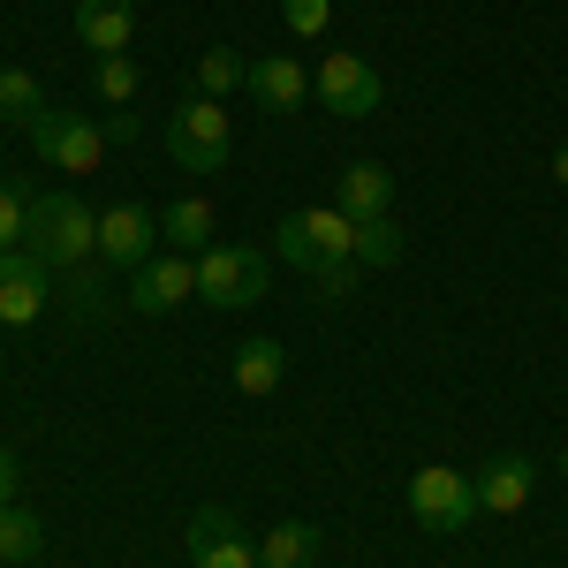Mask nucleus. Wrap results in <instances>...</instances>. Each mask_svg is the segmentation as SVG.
Masks as SVG:
<instances>
[{
    "label": "nucleus",
    "instance_id": "obj_4",
    "mask_svg": "<svg viewBox=\"0 0 568 568\" xmlns=\"http://www.w3.org/2000/svg\"><path fill=\"white\" fill-rule=\"evenodd\" d=\"M409 516H417V530L455 538V530L478 516V485L463 478V470H447V463H425V470L409 478Z\"/></svg>",
    "mask_w": 568,
    "mask_h": 568
},
{
    "label": "nucleus",
    "instance_id": "obj_21",
    "mask_svg": "<svg viewBox=\"0 0 568 568\" xmlns=\"http://www.w3.org/2000/svg\"><path fill=\"white\" fill-rule=\"evenodd\" d=\"M45 546V524L31 508H0V561H31Z\"/></svg>",
    "mask_w": 568,
    "mask_h": 568
},
{
    "label": "nucleus",
    "instance_id": "obj_22",
    "mask_svg": "<svg viewBox=\"0 0 568 568\" xmlns=\"http://www.w3.org/2000/svg\"><path fill=\"white\" fill-rule=\"evenodd\" d=\"M402 258V227L394 220H356V265H394Z\"/></svg>",
    "mask_w": 568,
    "mask_h": 568
},
{
    "label": "nucleus",
    "instance_id": "obj_29",
    "mask_svg": "<svg viewBox=\"0 0 568 568\" xmlns=\"http://www.w3.org/2000/svg\"><path fill=\"white\" fill-rule=\"evenodd\" d=\"M0 508H16V455L0 447Z\"/></svg>",
    "mask_w": 568,
    "mask_h": 568
},
{
    "label": "nucleus",
    "instance_id": "obj_5",
    "mask_svg": "<svg viewBox=\"0 0 568 568\" xmlns=\"http://www.w3.org/2000/svg\"><path fill=\"white\" fill-rule=\"evenodd\" d=\"M23 136H31V152H39L45 168H69V175H91V168H99V152H106V130L84 122L77 106H45Z\"/></svg>",
    "mask_w": 568,
    "mask_h": 568
},
{
    "label": "nucleus",
    "instance_id": "obj_19",
    "mask_svg": "<svg viewBox=\"0 0 568 568\" xmlns=\"http://www.w3.org/2000/svg\"><path fill=\"white\" fill-rule=\"evenodd\" d=\"M39 114H45L39 77H23V69H0V122H8V130H31Z\"/></svg>",
    "mask_w": 568,
    "mask_h": 568
},
{
    "label": "nucleus",
    "instance_id": "obj_3",
    "mask_svg": "<svg viewBox=\"0 0 568 568\" xmlns=\"http://www.w3.org/2000/svg\"><path fill=\"white\" fill-rule=\"evenodd\" d=\"M168 160H175L182 175H213V168H227V106H220V99H190V106H175V122H168Z\"/></svg>",
    "mask_w": 568,
    "mask_h": 568
},
{
    "label": "nucleus",
    "instance_id": "obj_8",
    "mask_svg": "<svg viewBox=\"0 0 568 568\" xmlns=\"http://www.w3.org/2000/svg\"><path fill=\"white\" fill-rule=\"evenodd\" d=\"M190 296H197V258H190V251H152V258L130 273V304L144 311V318L190 304Z\"/></svg>",
    "mask_w": 568,
    "mask_h": 568
},
{
    "label": "nucleus",
    "instance_id": "obj_31",
    "mask_svg": "<svg viewBox=\"0 0 568 568\" xmlns=\"http://www.w3.org/2000/svg\"><path fill=\"white\" fill-rule=\"evenodd\" d=\"M561 470H568V447H561Z\"/></svg>",
    "mask_w": 568,
    "mask_h": 568
},
{
    "label": "nucleus",
    "instance_id": "obj_1",
    "mask_svg": "<svg viewBox=\"0 0 568 568\" xmlns=\"http://www.w3.org/2000/svg\"><path fill=\"white\" fill-rule=\"evenodd\" d=\"M23 251L53 273H77V265L99 258V213H84V197L53 190V197H31V227H23Z\"/></svg>",
    "mask_w": 568,
    "mask_h": 568
},
{
    "label": "nucleus",
    "instance_id": "obj_26",
    "mask_svg": "<svg viewBox=\"0 0 568 568\" xmlns=\"http://www.w3.org/2000/svg\"><path fill=\"white\" fill-rule=\"evenodd\" d=\"M23 227H31V197L0 190V251H23Z\"/></svg>",
    "mask_w": 568,
    "mask_h": 568
},
{
    "label": "nucleus",
    "instance_id": "obj_11",
    "mask_svg": "<svg viewBox=\"0 0 568 568\" xmlns=\"http://www.w3.org/2000/svg\"><path fill=\"white\" fill-rule=\"evenodd\" d=\"M152 243H160V213H144V205H114V213H99V258L106 265H144L152 258Z\"/></svg>",
    "mask_w": 568,
    "mask_h": 568
},
{
    "label": "nucleus",
    "instance_id": "obj_7",
    "mask_svg": "<svg viewBox=\"0 0 568 568\" xmlns=\"http://www.w3.org/2000/svg\"><path fill=\"white\" fill-rule=\"evenodd\" d=\"M311 91H318L334 114H349V122H364V114H379V106H387V77H379L364 53H326V61H318V77H311Z\"/></svg>",
    "mask_w": 568,
    "mask_h": 568
},
{
    "label": "nucleus",
    "instance_id": "obj_12",
    "mask_svg": "<svg viewBox=\"0 0 568 568\" xmlns=\"http://www.w3.org/2000/svg\"><path fill=\"white\" fill-rule=\"evenodd\" d=\"M470 485H478V516H516V508H530V493H538V463L530 455H493Z\"/></svg>",
    "mask_w": 568,
    "mask_h": 568
},
{
    "label": "nucleus",
    "instance_id": "obj_17",
    "mask_svg": "<svg viewBox=\"0 0 568 568\" xmlns=\"http://www.w3.org/2000/svg\"><path fill=\"white\" fill-rule=\"evenodd\" d=\"M281 372H288V349H281V342H243V349H235V387L243 394H273Z\"/></svg>",
    "mask_w": 568,
    "mask_h": 568
},
{
    "label": "nucleus",
    "instance_id": "obj_9",
    "mask_svg": "<svg viewBox=\"0 0 568 568\" xmlns=\"http://www.w3.org/2000/svg\"><path fill=\"white\" fill-rule=\"evenodd\" d=\"M190 561L197 568H258V538L235 524L227 508H197L190 516Z\"/></svg>",
    "mask_w": 568,
    "mask_h": 568
},
{
    "label": "nucleus",
    "instance_id": "obj_25",
    "mask_svg": "<svg viewBox=\"0 0 568 568\" xmlns=\"http://www.w3.org/2000/svg\"><path fill=\"white\" fill-rule=\"evenodd\" d=\"M136 84H144V77H136L130 53H106V61H99V99H114V106H122V99H136Z\"/></svg>",
    "mask_w": 568,
    "mask_h": 568
},
{
    "label": "nucleus",
    "instance_id": "obj_27",
    "mask_svg": "<svg viewBox=\"0 0 568 568\" xmlns=\"http://www.w3.org/2000/svg\"><path fill=\"white\" fill-rule=\"evenodd\" d=\"M356 273H364L356 258H334V265H318L311 281H318V296H349V288H356Z\"/></svg>",
    "mask_w": 568,
    "mask_h": 568
},
{
    "label": "nucleus",
    "instance_id": "obj_6",
    "mask_svg": "<svg viewBox=\"0 0 568 568\" xmlns=\"http://www.w3.org/2000/svg\"><path fill=\"white\" fill-rule=\"evenodd\" d=\"M197 296L220 311H243L265 296V251L251 243H213L205 258H197Z\"/></svg>",
    "mask_w": 568,
    "mask_h": 568
},
{
    "label": "nucleus",
    "instance_id": "obj_14",
    "mask_svg": "<svg viewBox=\"0 0 568 568\" xmlns=\"http://www.w3.org/2000/svg\"><path fill=\"white\" fill-rule=\"evenodd\" d=\"M77 39L106 61V53H130L136 39V0H77Z\"/></svg>",
    "mask_w": 568,
    "mask_h": 568
},
{
    "label": "nucleus",
    "instance_id": "obj_18",
    "mask_svg": "<svg viewBox=\"0 0 568 568\" xmlns=\"http://www.w3.org/2000/svg\"><path fill=\"white\" fill-rule=\"evenodd\" d=\"M311 554H318V530L311 524H273L258 538V568H311Z\"/></svg>",
    "mask_w": 568,
    "mask_h": 568
},
{
    "label": "nucleus",
    "instance_id": "obj_20",
    "mask_svg": "<svg viewBox=\"0 0 568 568\" xmlns=\"http://www.w3.org/2000/svg\"><path fill=\"white\" fill-rule=\"evenodd\" d=\"M243 77H251V61H243L235 45H205V61H197V99H227Z\"/></svg>",
    "mask_w": 568,
    "mask_h": 568
},
{
    "label": "nucleus",
    "instance_id": "obj_24",
    "mask_svg": "<svg viewBox=\"0 0 568 568\" xmlns=\"http://www.w3.org/2000/svg\"><path fill=\"white\" fill-rule=\"evenodd\" d=\"M281 23H288L296 39H326V23H334V0H281Z\"/></svg>",
    "mask_w": 568,
    "mask_h": 568
},
{
    "label": "nucleus",
    "instance_id": "obj_13",
    "mask_svg": "<svg viewBox=\"0 0 568 568\" xmlns=\"http://www.w3.org/2000/svg\"><path fill=\"white\" fill-rule=\"evenodd\" d=\"M243 91L258 99L265 114H296V106L311 99V69H304V61H288V53H265V61H251Z\"/></svg>",
    "mask_w": 568,
    "mask_h": 568
},
{
    "label": "nucleus",
    "instance_id": "obj_30",
    "mask_svg": "<svg viewBox=\"0 0 568 568\" xmlns=\"http://www.w3.org/2000/svg\"><path fill=\"white\" fill-rule=\"evenodd\" d=\"M554 175H561V190H568V144H561V152H554Z\"/></svg>",
    "mask_w": 568,
    "mask_h": 568
},
{
    "label": "nucleus",
    "instance_id": "obj_2",
    "mask_svg": "<svg viewBox=\"0 0 568 568\" xmlns=\"http://www.w3.org/2000/svg\"><path fill=\"white\" fill-rule=\"evenodd\" d=\"M273 251L288 265H304V273H318L334 258H356V220L342 205H304V213H288L273 227Z\"/></svg>",
    "mask_w": 568,
    "mask_h": 568
},
{
    "label": "nucleus",
    "instance_id": "obj_23",
    "mask_svg": "<svg viewBox=\"0 0 568 568\" xmlns=\"http://www.w3.org/2000/svg\"><path fill=\"white\" fill-rule=\"evenodd\" d=\"M53 296L77 311V318H91V311L106 304V296H99V273H91V265H77V273H53Z\"/></svg>",
    "mask_w": 568,
    "mask_h": 568
},
{
    "label": "nucleus",
    "instance_id": "obj_10",
    "mask_svg": "<svg viewBox=\"0 0 568 568\" xmlns=\"http://www.w3.org/2000/svg\"><path fill=\"white\" fill-rule=\"evenodd\" d=\"M53 304V265H39L31 251H0V326H31Z\"/></svg>",
    "mask_w": 568,
    "mask_h": 568
},
{
    "label": "nucleus",
    "instance_id": "obj_28",
    "mask_svg": "<svg viewBox=\"0 0 568 568\" xmlns=\"http://www.w3.org/2000/svg\"><path fill=\"white\" fill-rule=\"evenodd\" d=\"M99 130H106V144H130V136H136V114H130V106H114Z\"/></svg>",
    "mask_w": 568,
    "mask_h": 568
},
{
    "label": "nucleus",
    "instance_id": "obj_15",
    "mask_svg": "<svg viewBox=\"0 0 568 568\" xmlns=\"http://www.w3.org/2000/svg\"><path fill=\"white\" fill-rule=\"evenodd\" d=\"M334 205L349 220H387L394 205V175L379 168V160H356V168H342V190H334Z\"/></svg>",
    "mask_w": 568,
    "mask_h": 568
},
{
    "label": "nucleus",
    "instance_id": "obj_16",
    "mask_svg": "<svg viewBox=\"0 0 568 568\" xmlns=\"http://www.w3.org/2000/svg\"><path fill=\"white\" fill-rule=\"evenodd\" d=\"M160 235H168L175 251H190V258H205V251H213V205H205V197H175V205L160 213Z\"/></svg>",
    "mask_w": 568,
    "mask_h": 568
}]
</instances>
